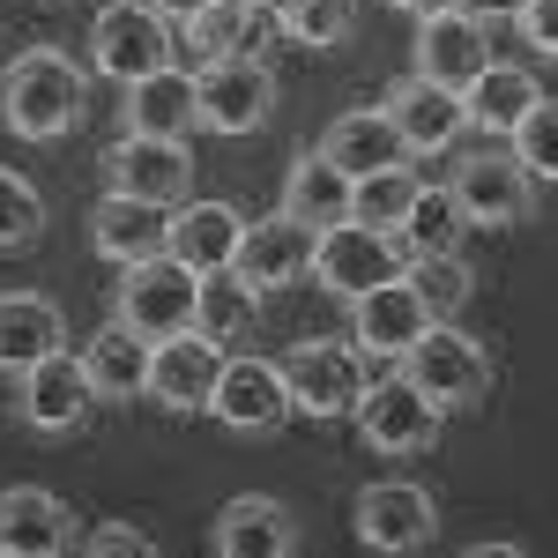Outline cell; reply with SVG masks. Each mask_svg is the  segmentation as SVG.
<instances>
[{
    "label": "cell",
    "instance_id": "obj_36",
    "mask_svg": "<svg viewBox=\"0 0 558 558\" xmlns=\"http://www.w3.org/2000/svg\"><path fill=\"white\" fill-rule=\"evenodd\" d=\"M521 38L536 45L544 60H558V0H529L521 8Z\"/></svg>",
    "mask_w": 558,
    "mask_h": 558
},
{
    "label": "cell",
    "instance_id": "obj_29",
    "mask_svg": "<svg viewBox=\"0 0 558 558\" xmlns=\"http://www.w3.org/2000/svg\"><path fill=\"white\" fill-rule=\"evenodd\" d=\"M462 231H470V209L454 202V186H417V202H410L395 239L417 260V254H462Z\"/></svg>",
    "mask_w": 558,
    "mask_h": 558
},
{
    "label": "cell",
    "instance_id": "obj_18",
    "mask_svg": "<svg viewBox=\"0 0 558 558\" xmlns=\"http://www.w3.org/2000/svg\"><path fill=\"white\" fill-rule=\"evenodd\" d=\"M105 172H112V186L134 194V202L179 209V202H186V186H194V157H186L179 142H157V134H128V142L105 157Z\"/></svg>",
    "mask_w": 558,
    "mask_h": 558
},
{
    "label": "cell",
    "instance_id": "obj_19",
    "mask_svg": "<svg viewBox=\"0 0 558 558\" xmlns=\"http://www.w3.org/2000/svg\"><path fill=\"white\" fill-rule=\"evenodd\" d=\"M68 544H75V521H68V507L45 484L0 492V558H52Z\"/></svg>",
    "mask_w": 558,
    "mask_h": 558
},
{
    "label": "cell",
    "instance_id": "obj_13",
    "mask_svg": "<svg viewBox=\"0 0 558 558\" xmlns=\"http://www.w3.org/2000/svg\"><path fill=\"white\" fill-rule=\"evenodd\" d=\"M432 328V305L417 299V283L410 276H395V283H380V291H365V299H350V343L365 350V357H410V343Z\"/></svg>",
    "mask_w": 558,
    "mask_h": 558
},
{
    "label": "cell",
    "instance_id": "obj_8",
    "mask_svg": "<svg viewBox=\"0 0 558 558\" xmlns=\"http://www.w3.org/2000/svg\"><path fill=\"white\" fill-rule=\"evenodd\" d=\"M402 373L425 387L439 410H470L476 395L492 387V357H484V343L476 336H462V328H447V320H432L425 336L410 343V357H402Z\"/></svg>",
    "mask_w": 558,
    "mask_h": 558
},
{
    "label": "cell",
    "instance_id": "obj_31",
    "mask_svg": "<svg viewBox=\"0 0 558 558\" xmlns=\"http://www.w3.org/2000/svg\"><path fill=\"white\" fill-rule=\"evenodd\" d=\"M410 283H417V299L432 305V320H454V313L470 305V291H476V276H470L462 254H417L410 260Z\"/></svg>",
    "mask_w": 558,
    "mask_h": 558
},
{
    "label": "cell",
    "instance_id": "obj_38",
    "mask_svg": "<svg viewBox=\"0 0 558 558\" xmlns=\"http://www.w3.org/2000/svg\"><path fill=\"white\" fill-rule=\"evenodd\" d=\"M462 15H476V23H521V8L529 0H454Z\"/></svg>",
    "mask_w": 558,
    "mask_h": 558
},
{
    "label": "cell",
    "instance_id": "obj_35",
    "mask_svg": "<svg viewBox=\"0 0 558 558\" xmlns=\"http://www.w3.org/2000/svg\"><path fill=\"white\" fill-rule=\"evenodd\" d=\"M514 157L536 179H551V186H558V105H551V97H544V105L514 128Z\"/></svg>",
    "mask_w": 558,
    "mask_h": 558
},
{
    "label": "cell",
    "instance_id": "obj_5",
    "mask_svg": "<svg viewBox=\"0 0 558 558\" xmlns=\"http://www.w3.org/2000/svg\"><path fill=\"white\" fill-rule=\"evenodd\" d=\"M283 380H291V410L305 417H357V395H365V350L357 343H320V336H305V343L283 350Z\"/></svg>",
    "mask_w": 558,
    "mask_h": 558
},
{
    "label": "cell",
    "instance_id": "obj_37",
    "mask_svg": "<svg viewBox=\"0 0 558 558\" xmlns=\"http://www.w3.org/2000/svg\"><path fill=\"white\" fill-rule=\"evenodd\" d=\"M83 551H105V558H112V551H142V558H149V536L128 529V521H105V529H89V536H83Z\"/></svg>",
    "mask_w": 558,
    "mask_h": 558
},
{
    "label": "cell",
    "instance_id": "obj_15",
    "mask_svg": "<svg viewBox=\"0 0 558 558\" xmlns=\"http://www.w3.org/2000/svg\"><path fill=\"white\" fill-rule=\"evenodd\" d=\"M268 112H276V75L260 68L254 52L202 68V128L209 134H254Z\"/></svg>",
    "mask_w": 558,
    "mask_h": 558
},
{
    "label": "cell",
    "instance_id": "obj_27",
    "mask_svg": "<svg viewBox=\"0 0 558 558\" xmlns=\"http://www.w3.org/2000/svg\"><path fill=\"white\" fill-rule=\"evenodd\" d=\"M165 223L172 209H157V202H134V194H105L97 209H89V246L105 260H134V254H157L165 246Z\"/></svg>",
    "mask_w": 558,
    "mask_h": 558
},
{
    "label": "cell",
    "instance_id": "obj_7",
    "mask_svg": "<svg viewBox=\"0 0 558 558\" xmlns=\"http://www.w3.org/2000/svg\"><path fill=\"white\" fill-rule=\"evenodd\" d=\"M447 186H454V202L470 209V223H492V231H514V223H529V209H536V172L521 165L514 149H470Z\"/></svg>",
    "mask_w": 558,
    "mask_h": 558
},
{
    "label": "cell",
    "instance_id": "obj_24",
    "mask_svg": "<svg viewBox=\"0 0 558 558\" xmlns=\"http://www.w3.org/2000/svg\"><path fill=\"white\" fill-rule=\"evenodd\" d=\"M462 105H470V128L492 134V142H514V128L544 105V83L529 75V68H507V60H492L470 89H462Z\"/></svg>",
    "mask_w": 558,
    "mask_h": 558
},
{
    "label": "cell",
    "instance_id": "obj_17",
    "mask_svg": "<svg viewBox=\"0 0 558 558\" xmlns=\"http://www.w3.org/2000/svg\"><path fill=\"white\" fill-rule=\"evenodd\" d=\"M439 536V507L425 484H373L357 492V544L365 551H425Z\"/></svg>",
    "mask_w": 558,
    "mask_h": 558
},
{
    "label": "cell",
    "instance_id": "obj_32",
    "mask_svg": "<svg viewBox=\"0 0 558 558\" xmlns=\"http://www.w3.org/2000/svg\"><path fill=\"white\" fill-rule=\"evenodd\" d=\"M410 202H417V179H410V165H387V172H365V179H357V202H350V216H357V223H373V231H402Z\"/></svg>",
    "mask_w": 558,
    "mask_h": 558
},
{
    "label": "cell",
    "instance_id": "obj_34",
    "mask_svg": "<svg viewBox=\"0 0 558 558\" xmlns=\"http://www.w3.org/2000/svg\"><path fill=\"white\" fill-rule=\"evenodd\" d=\"M283 38L299 45H343L350 38V0H283Z\"/></svg>",
    "mask_w": 558,
    "mask_h": 558
},
{
    "label": "cell",
    "instance_id": "obj_9",
    "mask_svg": "<svg viewBox=\"0 0 558 558\" xmlns=\"http://www.w3.org/2000/svg\"><path fill=\"white\" fill-rule=\"evenodd\" d=\"M209 417L223 432H276L291 417V380H283V357H223L209 395Z\"/></svg>",
    "mask_w": 558,
    "mask_h": 558
},
{
    "label": "cell",
    "instance_id": "obj_21",
    "mask_svg": "<svg viewBox=\"0 0 558 558\" xmlns=\"http://www.w3.org/2000/svg\"><path fill=\"white\" fill-rule=\"evenodd\" d=\"M209 544L223 558H291L299 551V514L276 507V499H260V492H246V499H231V507L216 514Z\"/></svg>",
    "mask_w": 558,
    "mask_h": 558
},
{
    "label": "cell",
    "instance_id": "obj_3",
    "mask_svg": "<svg viewBox=\"0 0 558 558\" xmlns=\"http://www.w3.org/2000/svg\"><path fill=\"white\" fill-rule=\"evenodd\" d=\"M313 276H320V291H336V299H365V291H380L395 276H410V246H402L395 231H373V223L343 216V223L320 231Z\"/></svg>",
    "mask_w": 558,
    "mask_h": 558
},
{
    "label": "cell",
    "instance_id": "obj_14",
    "mask_svg": "<svg viewBox=\"0 0 558 558\" xmlns=\"http://www.w3.org/2000/svg\"><path fill=\"white\" fill-rule=\"evenodd\" d=\"M380 112L395 120V134H402L410 157H439V149H454V134L470 128L462 89H439V83H425V75H402V83L380 97Z\"/></svg>",
    "mask_w": 558,
    "mask_h": 558
},
{
    "label": "cell",
    "instance_id": "obj_30",
    "mask_svg": "<svg viewBox=\"0 0 558 558\" xmlns=\"http://www.w3.org/2000/svg\"><path fill=\"white\" fill-rule=\"evenodd\" d=\"M254 313H260V291L239 276V268H209L202 276V336H216V343H239L246 328H254Z\"/></svg>",
    "mask_w": 558,
    "mask_h": 558
},
{
    "label": "cell",
    "instance_id": "obj_20",
    "mask_svg": "<svg viewBox=\"0 0 558 558\" xmlns=\"http://www.w3.org/2000/svg\"><path fill=\"white\" fill-rule=\"evenodd\" d=\"M202 128V75H179V68H157L128 83V134H157V142H186Z\"/></svg>",
    "mask_w": 558,
    "mask_h": 558
},
{
    "label": "cell",
    "instance_id": "obj_23",
    "mask_svg": "<svg viewBox=\"0 0 558 558\" xmlns=\"http://www.w3.org/2000/svg\"><path fill=\"white\" fill-rule=\"evenodd\" d=\"M239 239H246V216L231 202H179L172 223H165V246H172L186 268H231L239 260Z\"/></svg>",
    "mask_w": 558,
    "mask_h": 558
},
{
    "label": "cell",
    "instance_id": "obj_39",
    "mask_svg": "<svg viewBox=\"0 0 558 558\" xmlns=\"http://www.w3.org/2000/svg\"><path fill=\"white\" fill-rule=\"evenodd\" d=\"M149 8H157V15H165V23H194V15H202V8H209V0H149Z\"/></svg>",
    "mask_w": 558,
    "mask_h": 558
},
{
    "label": "cell",
    "instance_id": "obj_26",
    "mask_svg": "<svg viewBox=\"0 0 558 558\" xmlns=\"http://www.w3.org/2000/svg\"><path fill=\"white\" fill-rule=\"evenodd\" d=\"M350 202H357V179H350L328 149H305L299 165H291V179H283V209L299 216V223H313V231L343 223Z\"/></svg>",
    "mask_w": 558,
    "mask_h": 558
},
{
    "label": "cell",
    "instance_id": "obj_40",
    "mask_svg": "<svg viewBox=\"0 0 558 558\" xmlns=\"http://www.w3.org/2000/svg\"><path fill=\"white\" fill-rule=\"evenodd\" d=\"M387 8H402V15H417V23H425V15H439V8H454V0H387Z\"/></svg>",
    "mask_w": 558,
    "mask_h": 558
},
{
    "label": "cell",
    "instance_id": "obj_25",
    "mask_svg": "<svg viewBox=\"0 0 558 558\" xmlns=\"http://www.w3.org/2000/svg\"><path fill=\"white\" fill-rule=\"evenodd\" d=\"M83 373L97 380L105 402H120V395H149V336L128 328V320L112 313V320L83 343Z\"/></svg>",
    "mask_w": 558,
    "mask_h": 558
},
{
    "label": "cell",
    "instance_id": "obj_6",
    "mask_svg": "<svg viewBox=\"0 0 558 558\" xmlns=\"http://www.w3.org/2000/svg\"><path fill=\"white\" fill-rule=\"evenodd\" d=\"M439 417H447V410H439L410 373L365 380V395H357V439H365L373 454H425L432 439H439Z\"/></svg>",
    "mask_w": 558,
    "mask_h": 558
},
{
    "label": "cell",
    "instance_id": "obj_28",
    "mask_svg": "<svg viewBox=\"0 0 558 558\" xmlns=\"http://www.w3.org/2000/svg\"><path fill=\"white\" fill-rule=\"evenodd\" d=\"M320 149H328L350 179L387 172V165H402V157H410V149H402V134H395V120H387L380 105H373V112H343L336 128L320 134Z\"/></svg>",
    "mask_w": 558,
    "mask_h": 558
},
{
    "label": "cell",
    "instance_id": "obj_1",
    "mask_svg": "<svg viewBox=\"0 0 558 558\" xmlns=\"http://www.w3.org/2000/svg\"><path fill=\"white\" fill-rule=\"evenodd\" d=\"M83 68L60 52V45H31V52H15L8 68H0V120L8 134H23V142H60V134H75L83 120Z\"/></svg>",
    "mask_w": 558,
    "mask_h": 558
},
{
    "label": "cell",
    "instance_id": "obj_11",
    "mask_svg": "<svg viewBox=\"0 0 558 558\" xmlns=\"http://www.w3.org/2000/svg\"><path fill=\"white\" fill-rule=\"evenodd\" d=\"M216 373H223V343L202 336V328H179V336H157V343H149V395H157L165 410H179V417L209 410Z\"/></svg>",
    "mask_w": 558,
    "mask_h": 558
},
{
    "label": "cell",
    "instance_id": "obj_22",
    "mask_svg": "<svg viewBox=\"0 0 558 558\" xmlns=\"http://www.w3.org/2000/svg\"><path fill=\"white\" fill-rule=\"evenodd\" d=\"M52 350H68V313L38 291H0V373L23 380Z\"/></svg>",
    "mask_w": 558,
    "mask_h": 558
},
{
    "label": "cell",
    "instance_id": "obj_16",
    "mask_svg": "<svg viewBox=\"0 0 558 558\" xmlns=\"http://www.w3.org/2000/svg\"><path fill=\"white\" fill-rule=\"evenodd\" d=\"M492 68V23H476L462 8H439L417 23V75L439 89H470Z\"/></svg>",
    "mask_w": 558,
    "mask_h": 558
},
{
    "label": "cell",
    "instance_id": "obj_2",
    "mask_svg": "<svg viewBox=\"0 0 558 558\" xmlns=\"http://www.w3.org/2000/svg\"><path fill=\"white\" fill-rule=\"evenodd\" d=\"M112 313H120L128 328H142L149 343H157V336H179V328H194V320H202V268H186L172 246L120 260Z\"/></svg>",
    "mask_w": 558,
    "mask_h": 558
},
{
    "label": "cell",
    "instance_id": "obj_10",
    "mask_svg": "<svg viewBox=\"0 0 558 558\" xmlns=\"http://www.w3.org/2000/svg\"><path fill=\"white\" fill-rule=\"evenodd\" d=\"M97 402H105V395H97V380L83 373V357H68V350L38 357V365L23 373V395H15L23 425L45 432V439H60V432H83Z\"/></svg>",
    "mask_w": 558,
    "mask_h": 558
},
{
    "label": "cell",
    "instance_id": "obj_12",
    "mask_svg": "<svg viewBox=\"0 0 558 558\" xmlns=\"http://www.w3.org/2000/svg\"><path fill=\"white\" fill-rule=\"evenodd\" d=\"M313 246H320V231L299 223L291 209H276V216H254V223H246V239H239V260H231V268L268 299V291H283V283L313 276Z\"/></svg>",
    "mask_w": 558,
    "mask_h": 558
},
{
    "label": "cell",
    "instance_id": "obj_4",
    "mask_svg": "<svg viewBox=\"0 0 558 558\" xmlns=\"http://www.w3.org/2000/svg\"><path fill=\"white\" fill-rule=\"evenodd\" d=\"M89 68L112 75V83H142V75L172 68V23L149 0H112L89 23Z\"/></svg>",
    "mask_w": 558,
    "mask_h": 558
},
{
    "label": "cell",
    "instance_id": "obj_33",
    "mask_svg": "<svg viewBox=\"0 0 558 558\" xmlns=\"http://www.w3.org/2000/svg\"><path fill=\"white\" fill-rule=\"evenodd\" d=\"M38 231H45V194L0 165V246H31Z\"/></svg>",
    "mask_w": 558,
    "mask_h": 558
}]
</instances>
